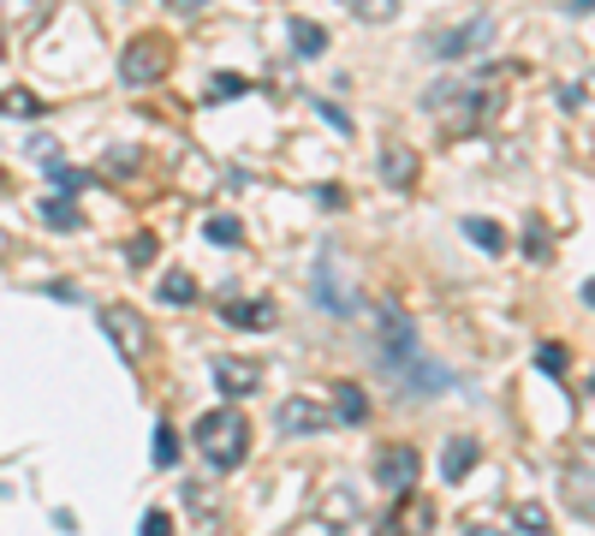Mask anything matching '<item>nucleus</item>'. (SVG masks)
I'll return each mask as SVG.
<instances>
[{
    "instance_id": "obj_32",
    "label": "nucleus",
    "mask_w": 595,
    "mask_h": 536,
    "mask_svg": "<svg viewBox=\"0 0 595 536\" xmlns=\"http://www.w3.org/2000/svg\"><path fill=\"white\" fill-rule=\"evenodd\" d=\"M584 304H590V310H595V281H584Z\"/></svg>"
},
{
    "instance_id": "obj_27",
    "label": "nucleus",
    "mask_w": 595,
    "mask_h": 536,
    "mask_svg": "<svg viewBox=\"0 0 595 536\" xmlns=\"http://www.w3.org/2000/svg\"><path fill=\"white\" fill-rule=\"evenodd\" d=\"M518 525H525V530H536V536H542V530H548V513H542V506H518Z\"/></svg>"
},
{
    "instance_id": "obj_14",
    "label": "nucleus",
    "mask_w": 595,
    "mask_h": 536,
    "mask_svg": "<svg viewBox=\"0 0 595 536\" xmlns=\"http://www.w3.org/2000/svg\"><path fill=\"white\" fill-rule=\"evenodd\" d=\"M214 382H221V394H251V387H256V370L239 364V358H221V364H214Z\"/></svg>"
},
{
    "instance_id": "obj_34",
    "label": "nucleus",
    "mask_w": 595,
    "mask_h": 536,
    "mask_svg": "<svg viewBox=\"0 0 595 536\" xmlns=\"http://www.w3.org/2000/svg\"><path fill=\"white\" fill-rule=\"evenodd\" d=\"M471 536H500V530H471Z\"/></svg>"
},
{
    "instance_id": "obj_1",
    "label": "nucleus",
    "mask_w": 595,
    "mask_h": 536,
    "mask_svg": "<svg viewBox=\"0 0 595 536\" xmlns=\"http://www.w3.org/2000/svg\"><path fill=\"white\" fill-rule=\"evenodd\" d=\"M197 453L209 459L214 471H239L244 453H251V424H244V412H209L197 424Z\"/></svg>"
},
{
    "instance_id": "obj_3",
    "label": "nucleus",
    "mask_w": 595,
    "mask_h": 536,
    "mask_svg": "<svg viewBox=\"0 0 595 536\" xmlns=\"http://www.w3.org/2000/svg\"><path fill=\"white\" fill-rule=\"evenodd\" d=\"M173 72V42L162 31H150V36H132L125 42V54H120V78L132 84V90H150V84H162Z\"/></svg>"
},
{
    "instance_id": "obj_22",
    "label": "nucleus",
    "mask_w": 595,
    "mask_h": 536,
    "mask_svg": "<svg viewBox=\"0 0 595 536\" xmlns=\"http://www.w3.org/2000/svg\"><path fill=\"white\" fill-rule=\"evenodd\" d=\"M464 233H471L476 244H483V251H506V233L495 221H464Z\"/></svg>"
},
{
    "instance_id": "obj_8",
    "label": "nucleus",
    "mask_w": 595,
    "mask_h": 536,
    "mask_svg": "<svg viewBox=\"0 0 595 536\" xmlns=\"http://www.w3.org/2000/svg\"><path fill=\"white\" fill-rule=\"evenodd\" d=\"M340 417L328 412V405H316V400H280V436H322V429H333Z\"/></svg>"
},
{
    "instance_id": "obj_21",
    "label": "nucleus",
    "mask_w": 595,
    "mask_h": 536,
    "mask_svg": "<svg viewBox=\"0 0 595 536\" xmlns=\"http://www.w3.org/2000/svg\"><path fill=\"white\" fill-rule=\"evenodd\" d=\"M0 113H19V120H31V113H42V96H31V90H7V96H0Z\"/></svg>"
},
{
    "instance_id": "obj_33",
    "label": "nucleus",
    "mask_w": 595,
    "mask_h": 536,
    "mask_svg": "<svg viewBox=\"0 0 595 536\" xmlns=\"http://www.w3.org/2000/svg\"><path fill=\"white\" fill-rule=\"evenodd\" d=\"M595 7V0H572V12H590Z\"/></svg>"
},
{
    "instance_id": "obj_29",
    "label": "nucleus",
    "mask_w": 595,
    "mask_h": 536,
    "mask_svg": "<svg viewBox=\"0 0 595 536\" xmlns=\"http://www.w3.org/2000/svg\"><path fill=\"white\" fill-rule=\"evenodd\" d=\"M244 90H251L244 78H214V101H227V96H244Z\"/></svg>"
},
{
    "instance_id": "obj_12",
    "label": "nucleus",
    "mask_w": 595,
    "mask_h": 536,
    "mask_svg": "<svg viewBox=\"0 0 595 536\" xmlns=\"http://www.w3.org/2000/svg\"><path fill=\"white\" fill-rule=\"evenodd\" d=\"M382 179L387 185H417V155H411V143H382Z\"/></svg>"
},
{
    "instance_id": "obj_6",
    "label": "nucleus",
    "mask_w": 595,
    "mask_h": 536,
    "mask_svg": "<svg viewBox=\"0 0 595 536\" xmlns=\"http://www.w3.org/2000/svg\"><path fill=\"white\" fill-rule=\"evenodd\" d=\"M560 489H565V501H572V513L595 518V447H577V453L565 459Z\"/></svg>"
},
{
    "instance_id": "obj_28",
    "label": "nucleus",
    "mask_w": 595,
    "mask_h": 536,
    "mask_svg": "<svg viewBox=\"0 0 595 536\" xmlns=\"http://www.w3.org/2000/svg\"><path fill=\"white\" fill-rule=\"evenodd\" d=\"M54 185H60L66 197H78V192H84V173H71V167H54Z\"/></svg>"
},
{
    "instance_id": "obj_26",
    "label": "nucleus",
    "mask_w": 595,
    "mask_h": 536,
    "mask_svg": "<svg viewBox=\"0 0 595 536\" xmlns=\"http://www.w3.org/2000/svg\"><path fill=\"white\" fill-rule=\"evenodd\" d=\"M536 364H542L548 375H560L565 370V346H542V352H536Z\"/></svg>"
},
{
    "instance_id": "obj_9",
    "label": "nucleus",
    "mask_w": 595,
    "mask_h": 536,
    "mask_svg": "<svg viewBox=\"0 0 595 536\" xmlns=\"http://www.w3.org/2000/svg\"><path fill=\"white\" fill-rule=\"evenodd\" d=\"M483 36H488V19L476 12V19H471V24H459V31H447V36H429V48L441 54V61H459V54H471Z\"/></svg>"
},
{
    "instance_id": "obj_16",
    "label": "nucleus",
    "mask_w": 595,
    "mask_h": 536,
    "mask_svg": "<svg viewBox=\"0 0 595 536\" xmlns=\"http://www.w3.org/2000/svg\"><path fill=\"white\" fill-rule=\"evenodd\" d=\"M293 48L304 54V61H316V54L328 48V31H322V24H310V19H293Z\"/></svg>"
},
{
    "instance_id": "obj_20",
    "label": "nucleus",
    "mask_w": 595,
    "mask_h": 536,
    "mask_svg": "<svg viewBox=\"0 0 595 536\" xmlns=\"http://www.w3.org/2000/svg\"><path fill=\"white\" fill-rule=\"evenodd\" d=\"M155 256H162V239H155V233H143V239L125 244V263H132V269H150Z\"/></svg>"
},
{
    "instance_id": "obj_23",
    "label": "nucleus",
    "mask_w": 595,
    "mask_h": 536,
    "mask_svg": "<svg viewBox=\"0 0 595 536\" xmlns=\"http://www.w3.org/2000/svg\"><path fill=\"white\" fill-rule=\"evenodd\" d=\"M173 459H179V436H173V429L162 424V429H155V466L173 471Z\"/></svg>"
},
{
    "instance_id": "obj_7",
    "label": "nucleus",
    "mask_w": 595,
    "mask_h": 536,
    "mask_svg": "<svg viewBox=\"0 0 595 536\" xmlns=\"http://www.w3.org/2000/svg\"><path fill=\"white\" fill-rule=\"evenodd\" d=\"M417 447H382L375 453V483L382 489H394V495H411V483H417Z\"/></svg>"
},
{
    "instance_id": "obj_30",
    "label": "nucleus",
    "mask_w": 595,
    "mask_h": 536,
    "mask_svg": "<svg viewBox=\"0 0 595 536\" xmlns=\"http://www.w3.org/2000/svg\"><path fill=\"white\" fill-rule=\"evenodd\" d=\"M143 536H173V518L167 513H150V518H143Z\"/></svg>"
},
{
    "instance_id": "obj_2",
    "label": "nucleus",
    "mask_w": 595,
    "mask_h": 536,
    "mask_svg": "<svg viewBox=\"0 0 595 536\" xmlns=\"http://www.w3.org/2000/svg\"><path fill=\"white\" fill-rule=\"evenodd\" d=\"M476 90H483V84H453V78L429 90V113L441 120V132H447V138H471L476 125H483L488 113L500 108V101H483Z\"/></svg>"
},
{
    "instance_id": "obj_24",
    "label": "nucleus",
    "mask_w": 595,
    "mask_h": 536,
    "mask_svg": "<svg viewBox=\"0 0 595 536\" xmlns=\"http://www.w3.org/2000/svg\"><path fill=\"white\" fill-rule=\"evenodd\" d=\"M232 322H251V328H268L274 322V310H268V304H232Z\"/></svg>"
},
{
    "instance_id": "obj_18",
    "label": "nucleus",
    "mask_w": 595,
    "mask_h": 536,
    "mask_svg": "<svg viewBox=\"0 0 595 536\" xmlns=\"http://www.w3.org/2000/svg\"><path fill=\"white\" fill-rule=\"evenodd\" d=\"M162 298H167V304H191V298H197V281H191L185 269H173V274H162Z\"/></svg>"
},
{
    "instance_id": "obj_31",
    "label": "nucleus",
    "mask_w": 595,
    "mask_h": 536,
    "mask_svg": "<svg viewBox=\"0 0 595 536\" xmlns=\"http://www.w3.org/2000/svg\"><path fill=\"white\" fill-rule=\"evenodd\" d=\"M173 7H179V12H202V0H173Z\"/></svg>"
},
{
    "instance_id": "obj_11",
    "label": "nucleus",
    "mask_w": 595,
    "mask_h": 536,
    "mask_svg": "<svg viewBox=\"0 0 595 536\" xmlns=\"http://www.w3.org/2000/svg\"><path fill=\"white\" fill-rule=\"evenodd\" d=\"M429 525H434V506L417 501V495H405L399 513H394V525H387L382 536H429Z\"/></svg>"
},
{
    "instance_id": "obj_25",
    "label": "nucleus",
    "mask_w": 595,
    "mask_h": 536,
    "mask_svg": "<svg viewBox=\"0 0 595 536\" xmlns=\"http://www.w3.org/2000/svg\"><path fill=\"white\" fill-rule=\"evenodd\" d=\"M209 239H214V244H239V239H244V227H239V221H227V215H214V221H209Z\"/></svg>"
},
{
    "instance_id": "obj_5",
    "label": "nucleus",
    "mask_w": 595,
    "mask_h": 536,
    "mask_svg": "<svg viewBox=\"0 0 595 536\" xmlns=\"http://www.w3.org/2000/svg\"><path fill=\"white\" fill-rule=\"evenodd\" d=\"M101 322H108V340L120 346V358L132 370L150 358V335H143V316L132 310V304H108V310H101Z\"/></svg>"
},
{
    "instance_id": "obj_17",
    "label": "nucleus",
    "mask_w": 595,
    "mask_h": 536,
    "mask_svg": "<svg viewBox=\"0 0 595 536\" xmlns=\"http://www.w3.org/2000/svg\"><path fill=\"white\" fill-rule=\"evenodd\" d=\"M42 221H48V227H60V233H78V227H84V215L71 209V197H54V203H42Z\"/></svg>"
},
{
    "instance_id": "obj_35",
    "label": "nucleus",
    "mask_w": 595,
    "mask_h": 536,
    "mask_svg": "<svg viewBox=\"0 0 595 536\" xmlns=\"http://www.w3.org/2000/svg\"><path fill=\"white\" fill-rule=\"evenodd\" d=\"M0 251H7V233H0Z\"/></svg>"
},
{
    "instance_id": "obj_15",
    "label": "nucleus",
    "mask_w": 595,
    "mask_h": 536,
    "mask_svg": "<svg viewBox=\"0 0 595 536\" xmlns=\"http://www.w3.org/2000/svg\"><path fill=\"white\" fill-rule=\"evenodd\" d=\"M333 405H340V424H364V417H370V400H364V387H357V382L333 387Z\"/></svg>"
},
{
    "instance_id": "obj_10",
    "label": "nucleus",
    "mask_w": 595,
    "mask_h": 536,
    "mask_svg": "<svg viewBox=\"0 0 595 536\" xmlns=\"http://www.w3.org/2000/svg\"><path fill=\"white\" fill-rule=\"evenodd\" d=\"M316 304L333 310V316H352V286H345V274L333 269V263L316 269Z\"/></svg>"
},
{
    "instance_id": "obj_19",
    "label": "nucleus",
    "mask_w": 595,
    "mask_h": 536,
    "mask_svg": "<svg viewBox=\"0 0 595 536\" xmlns=\"http://www.w3.org/2000/svg\"><path fill=\"white\" fill-rule=\"evenodd\" d=\"M352 12L364 24H387V19H399V0H352Z\"/></svg>"
},
{
    "instance_id": "obj_13",
    "label": "nucleus",
    "mask_w": 595,
    "mask_h": 536,
    "mask_svg": "<svg viewBox=\"0 0 595 536\" xmlns=\"http://www.w3.org/2000/svg\"><path fill=\"white\" fill-rule=\"evenodd\" d=\"M471 466H476V441L471 436H453V441H447V453H441V477H447V483H464Z\"/></svg>"
},
{
    "instance_id": "obj_4",
    "label": "nucleus",
    "mask_w": 595,
    "mask_h": 536,
    "mask_svg": "<svg viewBox=\"0 0 595 536\" xmlns=\"http://www.w3.org/2000/svg\"><path fill=\"white\" fill-rule=\"evenodd\" d=\"M375 358H382L387 370H417L423 358H417V328L411 316L399 310V304H382V335H375Z\"/></svg>"
}]
</instances>
